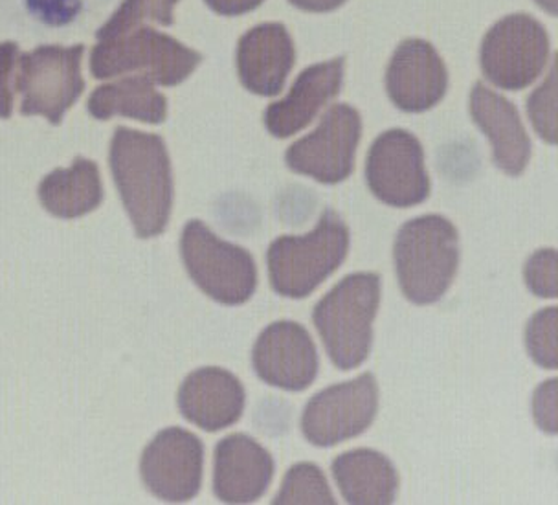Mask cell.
Returning <instances> with one entry per match:
<instances>
[{
  "mask_svg": "<svg viewBox=\"0 0 558 505\" xmlns=\"http://www.w3.org/2000/svg\"><path fill=\"white\" fill-rule=\"evenodd\" d=\"M39 199L45 209L59 219L90 214L104 201L98 166L80 157L69 169H56L41 180Z\"/></svg>",
  "mask_w": 558,
  "mask_h": 505,
  "instance_id": "cell-21",
  "label": "cell"
},
{
  "mask_svg": "<svg viewBox=\"0 0 558 505\" xmlns=\"http://www.w3.org/2000/svg\"><path fill=\"white\" fill-rule=\"evenodd\" d=\"M343 82V59L313 64L303 70L291 93L268 107L265 125L276 139H289L307 128L332 98Z\"/></svg>",
  "mask_w": 558,
  "mask_h": 505,
  "instance_id": "cell-17",
  "label": "cell"
},
{
  "mask_svg": "<svg viewBox=\"0 0 558 505\" xmlns=\"http://www.w3.org/2000/svg\"><path fill=\"white\" fill-rule=\"evenodd\" d=\"M19 48L15 43L0 45V118L12 117Z\"/></svg>",
  "mask_w": 558,
  "mask_h": 505,
  "instance_id": "cell-29",
  "label": "cell"
},
{
  "mask_svg": "<svg viewBox=\"0 0 558 505\" xmlns=\"http://www.w3.org/2000/svg\"><path fill=\"white\" fill-rule=\"evenodd\" d=\"M272 504L332 505L337 504V500L332 496L320 467L314 464H298L287 472Z\"/></svg>",
  "mask_w": 558,
  "mask_h": 505,
  "instance_id": "cell-24",
  "label": "cell"
},
{
  "mask_svg": "<svg viewBox=\"0 0 558 505\" xmlns=\"http://www.w3.org/2000/svg\"><path fill=\"white\" fill-rule=\"evenodd\" d=\"M362 136V118L349 105H332L313 133L294 142L286 153L292 171L338 184L355 168V155Z\"/></svg>",
  "mask_w": 558,
  "mask_h": 505,
  "instance_id": "cell-11",
  "label": "cell"
},
{
  "mask_svg": "<svg viewBox=\"0 0 558 505\" xmlns=\"http://www.w3.org/2000/svg\"><path fill=\"white\" fill-rule=\"evenodd\" d=\"M274 478V458L246 434L217 443L214 493L225 504H254L267 493Z\"/></svg>",
  "mask_w": 558,
  "mask_h": 505,
  "instance_id": "cell-15",
  "label": "cell"
},
{
  "mask_svg": "<svg viewBox=\"0 0 558 505\" xmlns=\"http://www.w3.org/2000/svg\"><path fill=\"white\" fill-rule=\"evenodd\" d=\"M549 35L536 19L517 13L488 29L482 45V69L488 82L506 91L530 87L546 69Z\"/></svg>",
  "mask_w": 558,
  "mask_h": 505,
  "instance_id": "cell-8",
  "label": "cell"
},
{
  "mask_svg": "<svg viewBox=\"0 0 558 505\" xmlns=\"http://www.w3.org/2000/svg\"><path fill=\"white\" fill-rule=\"evenodd\" d=\"M367 187L388 206L410 208L430 195L425 152L412 133L390 129L373 142L367 153Z\"/></svg>",
  "mask_w": 558,
  "mask_h": 505,
  "instance_id": "cell-10",
  "label": "cell"
},
{
  "mask_svg": "<svg viewBox=\"0 0 558 505\" xmlns=\"http://www.w3.org/2000/svg\"><path fill=\"white\" fill-rule=\"evenodd\" d=\"M471 115L490 140L496 166L511 177L522 175L530 164L531 140L517 107L483 83H476L471 94Z\"/></svg>",
  "mask_w": 558,
  "mask_h": 505,
  "instance_id": "cell-19",
  "label": "cell"
},
{
  "mask_svg": "<svg viewBox=\"0 0 558 505\" xmlns=\"http://www.w3.org/2000/svg\"><path fill=\"white\" fill-rule=\"evenodd\" d=\"M348 252V225L326 209L313 232L274 239L267 252L270 285L279 297L302 300L337 273Z\"/></svg>",
  "mask_w": 558,
  "mask_h": 505,
  "instance_id": "cell-4",
  "label": "cell"
},
{
  "mask_svg": "<svg viewBox=\"0 0 558 505\" xmlns=\"http://www.w3.org/2000/svg\"><path fill=\"white\" fill-rule=\"evenodd\" d=\"M557 378L541 384L533 397V413L541 430L557 434Z\"/></svg>",
  "mask_w": 558,
  "mask_h": 505,
  "instance_id": "cell-30",
  "label": "cell"
},
{
  "mask_svg": "<svg viewBox=\"0 0 558 505\" xmlns=\"http://www.w3.org/2000/svg\"><path fill=\"white\" fill-rule=\"evenodd\" d=\"M397 279L404 297L417 305L441 300L460 265V236L441 215L404 223L393 244Z\"/></svg>",
  "mask_w": 558,
  "mask_h": 505,
  "instance_id": "cell-2",
  "label": "cell"
},
{
  "mask_svg": "<svg viewBox=\"0 0 558 505\" xmlns=\"http://www.w3.org/2000/svg\"><path fill=\"white\" fill-rule=\"evenodd\" d=\"M109 163L136 236H160L173 208V173L166 142L157 134L118 128Z\"/></svg>",
  "mask_w": 558,
  "mask_h": 505,
  "instance_id": "cell-1",
  "label": "cell"
},
{
  "mask_svg": "<svg viewBox=\"0 0 558 505\" xmlns=\"http://www.w3.org/2000/svg\"><path fill=\"white\" fill-rule=\"evenodd\" d=\"M378 412V384L373 373L335 384L308 399L302 432L314 447L329 448L364 434Z\"/></svg>",
  "mask_w": 558,
  "mask_h": 505,
  "instance_id": "cell-9",
  "label": "cell"
},
{
  "mask_svg": "<svg viewBox=\"0 0 558 505\" xmlns=\"http://www.w3.org/2000/svg\"><path fill=\"white\" fill-rule=\"evenodd\" d=\"M343 2L345 0H291V4L300 10L316 13L332 12L338 7H342Z\"/></svg>",
  "mask_w": 558,
  "mask_h": 505,
  "instance_id": "cell-32",
  "label": "cell"
},
{
  "mask_svg": "<svg viewBox=\"0 0 558 505\" xmlns=\"http://www.w3.org/2000/svg\"><path fill=\"white\" fill-rule=\"evenodd\" d=\"M181 256L190 278L211 300L243 305L257 287V268L248 250L228 243L203 221L193 219L182 230Z\"/></svg>",
  "mask_w": 558,
  "mask_h": 505,
  "instance_id": "cell-6",
  "label": "cell"
},
{
  "mask_svg": "<svg viewBox=\"0 0 558 505\" xmlns=\"http://www.w3.org/2000/svg\"><path fill=\"white\" fill-rule=\"evenodd\" d=\"M525 285L535 297L557 298V250H536L523 268Z\"/></svg>",
  "mask_w": 558,
  "mask_h": 505,
  "instance_id": "cell-27",
  "label": "cell"
},
{
  "mask_svg": "<svg viewBox=\"0 0 558 505\" xmlns=\"http://www.w3.org/2000/svg\"><path fill=\"white\" fill-rule=\"evenodd\" d=\"M332 477L343 500L353 505L393 504L399 474L390 459L372 448H356L335 458Z\"/></svg>",
  "mask_w": 558,
  "mask_h": 505,
  "instance_id": "cell-20",
  "label": "cell"
},
{
  "mask_svg": "<svg viewBox=\"0 0 558 505\" xmlns=\"http://www.w3.org/2000/svg\"><path fill=\"white\" fill-rule=\"evenodd\" d=\"M32 17L47 26H66L74 23L85 7V0H24Z\"/></svg>",
  "mask_w": 558,
  "mask_h": 505,
  "instance_id": "cell-28",
  "label": "cell"
},
{
  "mask_svg": "<svg viewBox=\"0 0 558 505\" xmlns=\"http://www.w3.org/2000/svg\"><path fill=\"white\" fill-rule=\"evenodd\" d=\"M536 4L544 8L549 15H557L558 0H536Z\"/></svg>",
  "mask_w": 558,
  "mask_h": 505,
  "instance_id": "cell-33",
  "label": "cell"
},
{
  "mask_svg": "<svg viewBox=\"0 0 558 505\" xmlns=\"http://www.w3.org/2000/svg\"><path fill=\"white\" fill-rule=\"evenodd\" d=\"M448 72L430 43L408 39L397 48L386 72L390 99L404 112H425L447 93Z\"/></svg>",
  "mask_w": 558,
  "mask_h": 505,
  "instance_id": "cell-14",
  "label": "cell"
},
{
  "mask_svg": "<svg viewBox=\"0 0 558 505\" xmlns=\"http://www.w3.org/2000/svg\"><path fill=\"white\" fill-rule=\"evenodd\" d=\"M378 305L380 278L373 273L349 274L316 303L314 326L332 364L342 372L362 366L369 357Z\"/></svg>",
  "mask_w": 558,
  "mask_h": 505,
  "instance_id": "cell-3",
  "label": "cell"
},
{
  "mask_svg": "<svg viewBox=\"0 0 558 505\" xmlns=\"http://www.w3.org/2000/svg\"><path fill=\"white\" fill-rule=\"evenodd\" d=\"M294 58V43L283 24H259L239 41L241 83L257 96H276L291 74Z\"/></svg>",
  "mask_w": 558,
  "mask_h": 505,
  "instance_id": "cell-18",
  "label": "cell"
},
{
  "mask_svg": "<svg viewBox=\"0 0 558 505\" xmlns=\"http://www.w3.org/2000/svg\"><path fill=\"white\" fill-rule=\"evenodd\" d=\"M201 61V53L174 41L173 37L140 26L114 39L99 41L90 56V70L98 80L133 72L173 87L192 76Z\"/></svg>",
  "mask_w": 558,
  "mask_h": 505,
  "instance_id": "cell-5",
  "label": "cell"
},
{
  "mask_svg": "<svg viewBox=\"0 0 558 505\" xmlns=\"http://www.w3.org/2000/svg\"><path fill=\"white\" fill-rule=\"evenodd\" d=\"M252 366L268 386L303 392L318 377L320 357L305 327L281 320L263 329L252 349Z\"/></svg>",
  "mask_w": 558,
  "mask_h": 505,
  "instance_id": "cell-13",
  "label": "cell"
},
{
  "mask_svg": "<svg viewBox=\"0 0 558 505\" xmlns=\"http://www.w3.org/2000/svg\"><path fill=\"white\" fill-rule=\"evenodd\" d=\"M246 394L233 373L222 368H201L187 375L179 389V410L190 423L206 432H219L238 423Z\"/></svg>",
  "mask_w": 558,
  "mask_h": 505,
  "instance_id": "cell-16",
  "label": "cell"
},
{
  "mask_svg": "<svg viewBox=\"0 0 558 505\" xmlns=\"http://www.w3.org/2000/svg\"><path fill=\"white\" fill-rule=\"evenodd\" d=\"M265 0H206L214 12L233 17V15H243V13L252 12L256 8L262 7Z\"/></svg>",
  "mask_w": 558,
  "mask_h": 505,
  "instance_id": "cell-31",
  "label": "cell"
},
{
  "mask_svg": "<svg viewBox=\"0 0 558 505\" xmlns=\"http://www.w3.org/2000/svg\"><path fill=\"white\" fill-rule=\"evenodd\" d=\"M527 115L533 128L547 144L557 142V69L553 67L546 82L527 99Z\"/></svg>",
  "mask_w": 558,
  "mask_h": 505,
  "instance_id": "cell-26",
  "label": "cell"
},
{
  "mask_svg": "<svg viewBox=\"0 0 558 505\" xmlns=\"http://www.w3.org/2000/svg\"><path fill=\"white\" fill-rule=\"evenodd\" d=\"M87 109L96 120L125 117L158 125L168 117V99L158 93L153 80L134 74L96 88L88 98Z\"/></svg>",
  "mask_w": 558,
  "mask_h": 505,
  "instance_id": "cell-22",
  "label": "cell"
},
{
  "mask_svg": "<svg viewBox=\"0 0 558 505\" xmlns=\"http://www.w3.org/2000/svg\"><path fill=\"white\" fill-rule=\"evenodd\" d=\"M85 48L41 47L19 59L15 91L23 94L24 117L47 118L59 125L64 112L82 96L85 82L82 59Z\"/></svg>",
  "mask_w": 558,
  "mask_h": 505,
  "instance_id": "cell-7",
  "label": "cell"
},
{
  "mask_svg": "<svg viewBox=\"0 0 558 505\" xmlns=\"http://www.w3.org/2000/svg\"><path fill=\"white\" fill-rule=\"evenodd\" d=\"M204 445L187 430L171 426L158 432L140 459L147 491L163 502L195 498L203 485Z\"/></svg>",
  "mask_w": 558,
  "mask_h": 505,
  "instance_id": "cell-12",
  "label": "cell"
},
{
  "mask_svg": "<svg viewBox=\"0 0 558 505\" xmlns=\"http://www.w3.org/2000/svg\"><path fill=\"white\" fill-rule=\"evenodd\" d=\"M525 346L531 359L546 370H557V308L542 309L525 327Z\"/></svg>",
  "mask_w": 558,
  "mask_h": 505,
  "instance_id": "cell-25",
  "label": "cell"
},
{
  "mask_svg": "<svg viewBox=\"0 0 558 505\" xmlns=\"http://www.w3.org/2000/svg\"><path fill=\"white\" fill-rule=\"evenodd\" d=\"M179 0H123L122 7L98 29L99 41L114 39L144 23L173 24V10Z\"/></svg>",
  "mask_w": 558,
  "mask_h": 505,
  "instance_id": "cell-23",
  "label": "cell"
}]
</instances>
